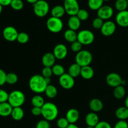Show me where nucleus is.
I'll use <instances>...</instances> for the list:
<instances>
[{
	"instance_id": "obj_47",
	"label": "nucleus",
	"mask_w": 128,
	"mask_h": 128,
	"mask_svg": "<svg viewBox=\"0 0 128 128\" xmlns=\"http://www.w3.org/2000/svg\"><path fill=\"white\" fill-rule=\"evenodd\" d=\"M31 114L34 116H39L41 115V108L38 107H32L31 109Z\"/></svg>"
},
{
	"instance_id": "obj_45",
	"label": "nucleus",
	"mask_w": 128,
	"mask_h": 128,
	"mask_svg": "<svg viewBox=\"0 0 128 128\" xmlns=\"http://www.w3.org/2000/svg\"><path fill=\"white\" fill-rule=\"evenodd\" d=\"M114 128H128V123L125 120H120L116 122Z\"/></svg>"
},
{
	"instance_id": "obj_28",
	"label": "nucleus",
	"mask_w": 128,
	"mask_h": 128,
	"mask_svg": "<svg viewBox=\"0 0 128 128\" xmlns=\"http://www.w3.org/2000/svg\"><path fill=\"white\" fill-rule=\"evenodd\" d=\"M126 94V90L122 85L114 88L113 91V95L117 100H121L123 98Z\"/></svg>"
},
{
	"instance_id": "obj_27",
	"label": "nucleus",
	"mask_w": 128,
	"mask_h": 128,
	"mask_svg": "<svg viewBox=\"0 0 128 128\" xmlns=\"http://www.w3.org/2000/svg\"><path fill=\"white\" fill-rule=\"evenodd\" d=\"M116 116L120 120H126L128 118V108L126 106L118 108L116 111Z\"/></svg>"
},
{
	"instance_id": "obj_50",
	"label": "nucleus",
	"mask_w": 128,
	"mask_h": 128,
	"mask_svg": "<svg viewBox=\"0 0 128 128\" xmlns=\"http://www.w3.org/2000/svg\"><path fill=\"white\" fill-rule=\"evenodd\" d=\"M26 1H27L28 2H29V3H31V4H34L36 3L38 0H26Z\"/></svg>"
},
{
	"instance_id": "obj_21",
	"label": "nucleus",
	"mask_w": 128,
	"mask_h": 128,
	"mask_svg": "<svg viewBox=\"0 0 128 128\" xmlns=\"http://www.w3.org/2000/svg\"><path fill=\"white\" fill-rule=\"evenodd\" d=\"M81 22L80 19L76 16H70L68 21V26L69 29L72 30L73 31H77L81 26Z\"/></svg>"
},
{
	"instance_id": "obj_10",
	"label": "nucleus",
	"mask_w": 128,
	"mask_h": 128,
	"mask_svg": "<svg viewBox=\"0 0 128 128\" xmlns=\"http://www.w3.org/2000/svg\"><path fill=\"white\" fill-rule=\"evenodd\" d=\"M59 82L61 87L64 90H70L72 88L75 84L74 78L70 76L68 73H64L60 76L59 79Z\"/></svg>"
},
{
	"instance_id": "obj_39",
	"label": "nucleus",
	"mask_w": 128,
	"mask_h": 128,
	"mask_svg": "<svg viewBox=\"0 0 128 128\" xmlns=\"http://www.w3.org/2000/svg\"><path fill=\"white\" fill-rule=\"evenodd\" d=\"M104 22V20H102L100 18L97 17L95 19H94L93 21H92V27L94 29H96V30H101Z\"/></svg>"
},
{
	"instance_id": "obj_19",
	"label": "nucleus",
	"mask_w": 128,
	"mask_h": 128,
	"mask_svg": "<svg viewBox=\"0 0 128 128\" xmlns=\"http://www.w3.org/2000/svg\"><path fill=\"white\" fill-rule=\"evenodd\" d=\"M89 106L92 112H98L102 111L103 109V103L100 99L94 98L90 101Z\"/></svg>"
},
{
	"instance_id": "obj_33",
	"label": "nucleus",
	"mask_w": 128,
	"mask_h": 128,
	"mask_svg": "<svg viewBox=\"0 0 128 128\" xmlns=\"http://www.w3.org/2000/svg\"><path fill=\"white\" fill-rule=\"evenodd\" d=\"M52 70L53 74H54L56 76H59V77H60L65 73L64 68L62 65L59 64L54 65L52 67Z\"/></svg>"
},
{
	"instance_id": "obj_41",
	"label": "nucleus",
	"mask_w": 128,
	"mask_h": 128,
	"mask_svg": "<svg viewBox=\"0 0 128 128\" xmlns=\"http://www.w3.org/2000/svg\"><path fill=\"white\" fill-rule=\"evenodd\" d=\"M82 45L77 40L75 42H73L71 43V49L73 52H77L78 53V52H80V51L82 50Z\"/></svg>"
},
{
	"instance_id": "obj_3",
	"label": "nucleus",
	"mask_w": 128,
	"mask_h": 128,
	"mask_svg": "<svg viewBox=\"0 0 128 128\" xmlns=\"http://www.w3.org/2000/svg\"><path fill=\"white\" fill-rule=\"evenodd\" d=\"M26 100L25 94L21 91L14 90L9 94L8 102L12 108L21 107Z\"/></svg>"
},
{
	"instance_id": "obj_14",
	"label": "nucleus",
	"mask_w": 128,
	"mask_h": 128,
	"mask_svg": "<svg viewBox=\"0 0 128 128\" xmlns=\"http://www.w3.org/2000/svg\"><path fill=\"white\" fill-rule=\"evenodd\" d=\"M53 54L54 55L56 60H64L67 56L68 48L64 44L62 43L58 44L54 48Z\"/></svg>"
},
{
	"instance_id": "obj_53",
	"label": "nucleus",
	"mask_w": 128,
	"mask_h": 128,
	"mask_svg": "<svg viewBox=\"0 0 128 128\" xmlns=\"http://www.w3.org/2000/svg\"><path fill=\"white\" fill-rule=\"evenodd\" d=\"M86 128H94V127H90V126H88V127H86Z\"/></svg>"
},
{
	"instance_id": "obj_40",
	"label": "nucleus",
	"mask_w": 128,
	"mask_h": 128,
	"mask_svg": "<svg viewBox=\"0 0 128 128\" xmlns=\"http://www.w3.org/2000/svg\"><path fill=\"white\" fill-rule=\"evenodd\" d=\"M52 74H53V72H52V68L44 67L42 70L41 75L45 78H51Z\"/></svg>"
},
{
	"instance_id": "obj_44",
	"label": "nucleus",
	"mask_w": 128,
	"mask_h": 128,
	"mask_svg": "<svg viewBox=\"0 0 128 128\" xmlns=\"http://www.w3.org/2000/svg\"><path fill=\"white\" fill-rule=\"evenodd\" d=\"M6 75L7 74L5 71L2 69H0V86H3L5 83H6Z\"/></svg>"
},
{
	"instance_id": "obj_20",
	"label": "nucleus",
	"mask_w": 128,
	"mask_h": 128,
	"mask_svg": "<svg viewBox=\"0 0 128 128\" xmlns=\"http://www.w3.org/2000/svg\"><path fill=\"white\" fill-rule=\"evenodd\" d=\"M12 109L13 108L8 101L0 103V116L7 117L11 116Z\"/></svg>"
},
{
	"instance_id": "obj_11",
	"label": "nucleus",
	"mask_w": 128,
	"mask_h": 128,
	"mask_svg": "<svg viewBox=\"0 0 128 128\" xmlns=\"http://www.w3.org/2000/svg\"><path fill=\"white\" fill-rule=\"evenodd\" d=\"M108 85L111 87L116 88L122 84V80L121 76L116 72L108 74L106 78Z\"/></svg>"
},
{
	"instance_id": "obj_1",
	"label": "nucleus",
	"mask_w": 128,
	"mask_h": 128,
	"mask_svg": "<svg viewBox=\"0 0 128 128\" xmlns=\"http://www.w3.org/2000/svg\"><path fill=\"white\" fill-rule=\"evenodd\" d=\"M48 83L46 78L42 75L34 74L31 76L29 81V87L32 92L40 94L44 92Z\"/></svg>"
},
{
	"instance_id": "obj_36",
	"label": "nucleus",
	"mask_w": 128,
	"mask_h": 128,
	"mask_svg": "<svg viewBox=\"0 0 128 128\" xmlns=\"http://www.w3.org/2000/svg\"><path fill=\"white\" fill-rule=\"evenodd\" d=\"M10 6L16 11H20L24 7V3L22 0H12Z\"/></svg>"
},
{
	"instance_id": "obj_34",
	"label": "nucleus",
	"mask_w": 128,
	"mask_h": 128,
	"mask_svg": "<svg viewBox=\"0 0 128 128\" xmlns=\"http://www.w3.org/2000/svg\"><path fill=\"white\" fill-rule=\"evenodd\" d=\"M18 81V77L17 74L14 72H10L6 75V83L10 85L16 84Z\"/></svg>"
},
{
	"instance_id": "obj_7",
	"label": "nucleus",
	"mask_w": 128,
	"mask_h": 128,
	"mask_svg": "<svg viewBox=\"0 0 128 128\" xmlns=\"http://www.w3.org/2000/svg\"><path fill=\"white\" fill-rule=\"evenodd\" d=\"M94 34L91 31L83 30L78 33V41L82 45H90L94 41Z\"/></svg>"
},
{
	"instance_id": "obj_37",
	"label": "nucleus",
	"mask_w": 128,
	"mask_h": 128,
	"mask_svg": "<svg viewBox=\"0 0 128 128\" xmlns=\"http://www.w3.org/2000/svg\"><path fill=\"white\" fill-rule=\"evenodd\" d=\"M76 16L81 21H86L89 18V12L87 10L84 9H80L78 12Z\"/></svg>"
},
{
	"instance_id": "obj_17",
	"label": "nucleus",
	"mask_w": 128,
	"mask_h": 128,
	"mask_svg": "<svg viewBox=\"0 0 128 128\" xmlns=\"http://www.w3.org/2000/svg\"><path fill=\"white\" fill-rule=\"evenodd\" d=\"M66 118L70 124H75L80 118V112L75 108L70 109L67 111Z\"/></svg>"
},
{
	"instance_id": "obj_48",
	"label": "nucleus",
	"mask_w": 128,
	"mask_h": 128,
	"mask_svg": "<svg viewBox=\"0 0 128 128\" xmlns=\"http://www.w3.org/2000/svg\"><path fill=\"white\" fill-rule=\"evenodd\" d=\"M12 0H0V4L2 6H10Z\"/></svg>"
},
{
	"instance_id": "obj_13",
	"label": "nucleus",
	"mask_w": 128,
	"mask_h": 128,
	"mask_svg": "<svg viewBox=\"0 0 128 128\" xmlns=\"http://www.w3.org/2000/svg\"><path fill=\"white\" fill-rule=\"evenodd\" d=\"M116 30V24L112 21H106L104 22L101 29L102 34L104 36H112Z\"/></svg>"
},
{
	"instance_id": "obj_5",
	"label": "nucleus",
	"mask_w": 128,
	"mask_h": 128,
	"mask_svg": "<svg viewBox=\"0 0 128 128\" xmlns=\"http://www.w3.org/2000/svg\"><path fill=\"white\" fill-rule=\"evenodd\" d=\"M33 11L38 17H44L50 11V5L45 0H38L33 4Z\"/></svg>"
},
{
	"instance_id": "obj_29",
	"label": "nucleus",
	"mask_w": 128,
	"mask_h": 128,
	"mask_svg": "<svg viewBox=\"0 0 128 128\" xmlns=\"http://www.w3.org/2000/svg\"><path fill=\"white\" fill-rule=\"evenodd\" d=\"M45 94L49 98H54L58 94V90L52 84H49L46 87V90L44 91Z\"/></svg>"
},
{
	"instance_id": "obj_2",
	"label": "nucleus",
	"mask_w": 128,
	"mask_h": 128,
	"mask_svg": "<svg viewBox=\"0 0 128 128\" xmlns=\"http://www.w3.org/2000/svg\"><path fill=\"white\" fill-rule=\"evenodd\" d=\"M59 111L57 106L51 102H45L41 108V115L44 120L48 121H54L58 116Z\"/></svg>"
},
{
	"instance_id": "obj_4",
	"label": "nucleus",
	"mask_w": 128,
	"mask_h": 128,
	"mask_svg": "<svg viewBox=\"0 0 128 128\" xmlns=\"http://www.w3.org/2000/svg\"><path fill=\"white\" fill-rule=\"evenodd\" d=\"M76 63L81 67L90 66L92 61V55L89 51L81 50L78 52L75 57Z\"/></svg>"
},
{
	"instance_id": "obj_55",
	"label": "nucleus",
	"mask_w": 128,
	"mask_h": 128,
	"mask_svg": "<svg viewBox=\"0 0 128 128\" xmlns=\"http://www.w3.org/2000/svg\"><path fill=\"white\" fill-rule=\"evenodd\" d=\"M127 1H128V0H127Z\"/></svg>"
},
{
	"instance_id": "obj_51",
	"label": "nucleus",
	"mask_w": 128,
	"mask_h": 128,
	"mask_svg": "<svg viewBox=\"0 0 128 128\" xmlns=\"http://www.w3.org/2000/svg\"><path fill=\"white\" fill-rule=\"evenodd\" d=\"M125 106L128 108V96L126 98V100H125Z\"/></svg>"
},
{
	"instance_id": "obj_54",
	"label": "nucleus",
	"mask_w": 128,
	"mask_h": 128,
	"mask_svg": "<svg viewBox=\"0 0 128 128\" xmlns=\"http://www.w3.org/2000/svg\"><path fill=\"white\" fill-rule=\"evenodd\" d=\"M104 1H110V0H103Z\"/></svg>"
},
{
	"instance_id": "obj_12",
	"label": "nucleus",
	"mask_w": 128,
	"mask_h": 128,
	"mask_svg": "<svg viewBox=\"0 0 128 128\" xmlns=\"http://www.w3.org/2000/svg\"><path fill=\"white\" fill-rule=\"evenodd\" d=\"M114 14V10L111 6L108 5H103L97 11L98 17L102 20H108L111 18Z\"/></svg>"
},
{
	"instance_id": "obj_18",
	"label": "nucleus",
	"mask_w": 128,
	"mask_h": 128,
	"mask_svg": "<svg viewBox=\"0 0 128 128\" xmlns=\"http://www.w3.org/2000/svg\"><path fill=\"white\" fill-rule=\"evenodd\" d=\"M85 121H86V123L88 126L94 128L100 122V119H99V116L96 114V112H89L86 115Z\"/></svg>"
},
{
	"instance_id": "obj_31",
	"label": "nucleus",
	"mask_w": 128,
	"mask_h": 128,
	"mask_svg": "<svg viewBox=\"0 0 128 128\" xmlns=\"http://www.w3.org/2000/svg\"><path fill=\"white\" fill-rule=\"evenodd\" d=\"M103 0H88V6L91 10L98 11L103 6Z\"/></svg>"
},
{
	"instance_id": "obj_6",
	"label": "nucleus",
	"mask_w": 128,
	"mask_h": 128,
	"mask_svg": "<svg viewBox=\"0 0 128 128\" xmlns=\"http://www.w3.org/2000/svg\"><path fill=\"white\" fill-rule=\"evenodd\" d=\"M46 27L50 32L58 33L63 29V22L61 18L51 16L46 21Z\"/></svg>"
},
{
	"instance_id": "obj_43",
	"label": "nucleus",
	"mask_w": 128,
	"mask_h": 128,
	"mask_svg": "<svg viewBox=\"0 0 128 128\" xmlns=\"http://www.w3.org/2000/svg\"><path fill=\"white\" fill-rule=\"evenodd\" d=\"M9 94L5 90L0 88V103L7 102L8 100Z\"/></svg>"
},
{
	"instance_id": "obj_22",
	"label": "nucleus",
	"mask_w": 128,
	"mask_h": 128,
	"mask_svg": "<svg viewBox=\"0 0 128 128\" xmlns=\"http://www.w3.org/2000/svg\"><path fill=\"white\" fill-rule=\"evenodd\" d=\"M80 75L84 80H91L94 75V71L90 66H84V67H81Z\"/></svg>"
},
{
	"instance_id": "obj_23",
	"label": "nucleus",
	"mask_w": 128,
	"mask_h": 128,
	"mask_svg": "<svg viewBox=\"0 0 128 128\" xmlns=\"http://www.w3.org/2000/svg\"><path fill=\"white\" fill-rule=\"evenodd\" d=\"M65 13H66V11H65L64 8V6H61V5L55 6L54 7L52 8L51 11V16L58 18H62L64 15Z\"/></svg>"
},
{
	"instance_id": "obj_9",
	"label": "nucleus",
	"mask_w": 128,
	"mask_h": 128,
	"mask_svg": "<svg viewBox=\"0 0 128 128\" xmlns=\"http://www.w3.org/2000/svg\"><path fill=\"white\" fill-rule=\"evenodd\" d=\"M19 32L13 26H6L2 31V36L4 40L10 42L16 41Z\"/></svg>"
},
{
	"instance_id": "obj_35",
	"label": "nucleus",
	"mask_w": 128,
	"mask_h": 128,
	"mask_svg": "<svg viewBox=\"0 0 128 128\" xmlns=\"http://www.w3.org/2000/svg\"><path fill=\"white\" fill-rule=\"evenodd\" d=\"M29 40H30V36H29V35L26 32H19L16 41L19 43L26 44L28 42Z\"/></svg>"
},
{
	"instance_id": "obj_30",
	"label": "nucleus",
	"mask_w": 128,
	"mask_h": 128,
	"mask_svg": "<svg viewBox=\"0 0 128 128\" xmlns=\"http://www.w3.org/2000/svg\"><path fill=\"white\" fill-rule=\"evenodd\" d=\"M44 100L40 95H35L31 99V104L33 107L42 108L44 104Z\"/></svg>"
},
{
	"instance_id": "obj_42",
	"label": "nucleus",
	"mask_w": 128,
	"mask_h": 128,
	"mask_svg": "<svg viewBox=\"0 0 128 128\" xmlns=\"http://www.w3.org/2000/svg\"><path fill=\"white\" fill-rule=\"evenodd\" d=\"M51 125H50V121H47L46 120H42L41 121H38L36 124V128H50Z\"/></svg>"
},
{
	"instance_id": "obj_46",
	"label": "nucleus",
	"mask_w": 128,
	"mask_h": 128,
	"mask_svg": "<svg viewBox=\"0 0 128 128\" xmlns=\"http://www.w3.org/2000/svg\"><path fill=\"white\" fill-rule=\"evenodd\" d=\"M94 128H112L111 124L106 121H100Z\"/></svg>"
},
{
	"instance_id": "obj_32",
	"label": "nucleus",
	"mask_w": 128,
	"mask_h": 128,
	"mask_svg": "<svg viewBox=\"0 0 128 128\" xmlns=\"http://www.w3.org/2000/svg\"><path fill=\"white\" fill-rule=\"evenodd\" d=\"M115 8L120 12L127 10L128 7V3L127 0H116L115 2Z\"/></svg>"
},
{
	"instance_id": "obj_38",
	"label": "nucleus",
	"mask_w": 128,
	"mask_h": 128,
	"mask_svg": "<svg viewBox=\"0 0 128 128\" xmlns=\"http://www.w3.org/2000/svg\"><path fill=\"white\" fill-rule=\"evenodd\" d=\"M56 124L58 128H67L70 124L66 118H60L58 120Z\"/></svg>"
},
{
	"instance_id": "obj_24",
	"label": "nucleus",
	"mask_w": 128,
	"mask_h": 128,
	"mask_svg": "<svg viewBox=\"0 0 128 128\" xmlns=\"http://www.w3.org/2000/svg\"><path fill=\"white\" fill-rule=\"evenodd\" d=\"M24 116V112L21 107L13 108L11 112V116L15 121H20L22 120Z\"/></svg>"
},
{
	"instance_id": "obj_16",
	"label": "nucleus",
	"mask_w": 128,
	"mask_h": 128,
	"mask_svg": "<svg viewBox=\"0 0 128 128\" xmlns=\"http://www.w3.org/2000/svg\"><path fill=\"white\" fill-rule=\"evenodd\" d=\"M56 60L52 52H46L42 56L41 61L44 67L52 68L55 64Z\"/></svg>"
},
{
	"instance_id": "obj_15",
	"label": "nucleus",
	"mask_w": 128,
	"mask_h": 128,
	"mask_svg": "<svg viewBox=\"0 0 128 128\" xmlns=\"http://www.w3.org/2000/svg\"><path fill=\"white\" fill-rule=\"evenodd\" d=\"M116 23L121 27H128V11L125 10L120 11L116 16Z\"/></svg>"
},
{
	"instance_id": "obj_49",
	"label": "nucleus",
	"mask_w": 128,
	"mask_h": 128,
	"mask_svg": "<svg viewBox=\"0 0 128 128\" xmlns=\"http://www.w3.org/2000/svg\"><path fill=\"white\" fill-rule=\"evenodd\" d=\"M67 128H79V127L75 124H70Z\"/></svg>"
},
{
	"instance_id": "obj_52",
	"label": "nucleus",
	"mask_w": 128,
	"mask_h": 128,
	"mask_svg": "<svg viewBox=\"0 0 128 128\" xmlns=\"http://www.w3.org/2000/svg\"><path fill=\"white\" fill-rule=\"evenodd\" d=\"M2 6H1V4H0V14L1 13V12H2Z\"/></svg>"
},
{
	"instance_id": "obj_8",
	"label": "nucleus",
	"mask_w": 128,
	"mask_h": 128,
	"mask_svg": "<svg viewBox=\"0 0 128 128\" xmlns=\"http://www.w3.org/2000/svg\"><path fill=\"white\" fill-rule=\"evenodd\" d=\"M66 13L70 16H76L80 9V5L77 0H64V2Z\"/></svg>"
},
{
	"instance_id": "obj_25",
	"label": "nucleus",
	"mask_w": 128,
	"mask_h": 128,
	"mask_svg": "<svg viewBox=\"0 0 128 128\" xmlns=\"http://www.w3.org/2000/svg\"><path fill=\"white\" fill-rule=\"evenodd\" d=\"M64 39L66 41L72 43V42H75L78 40V34L76 33L75 31L69 29L64 32Z\"/></svg>"
},
{
	"instance_id": "obj_26",
	"label": "nucleus",
	"mask_w": 128,
	"mask_h": 128,
	"mask_svg": "<svg viewBox=\"0 0 128 128\" xmlns=\"http://www.w3.org/2000/svg\"><path fill=\"white\" fill-rule=\"evenodd\" d=\"M81 67L77 63H73L69 67L68 69V74L72 78L78 77L81 74Z\"/></svg>"
}]
</instances>
